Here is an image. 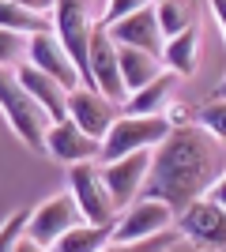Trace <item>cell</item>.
I'll return each instance as SVG.
<instances>
[{"label": "cell", "instance_id": "13", "mask_svg": "<svg viewBox=\"0 0 226 252\" xmlns=\"http://www.w3.org/2000/svg\"><path fill=\"white\" fill-rule=\"evenodd\" d=\"M27 64H34V68L45 72V75H53L65 91L83 87V83H79V72H75V64H72V57H68V49L61 45V38H57L53 31H49V34H31V42H27Z\"/></svg>", "mask_w": 226, "mask_h": 252}, {"label": "cell", "instance_id": "26", "mask_svg": "<svg viewBox=\"0 0 226 252\" xmlns=\"http://www.w3.org/2000/svg\"><path fill=\"white\" fill-rule=\"evenodd\" d=\"M159 0H109L106 15H102V27H109V23L125 19V15H132V11H143V8H155Z\"/></svg>", "mask_w": 226, "mask_h": 252}, {"label": "cell", "instance_id": "27", "mask_svg": "<svg viewBox=\"0 0 226 252\" xmlns=\"http://www.w3.org/2000/svg\"><path fill=\"white\" fill-rule=\"evenodd\" d=\"M207 200H211V203H219V207L226 211V173H223V177L215 181V185H211V192H207Z\"/></svg>", "mask_w": 226, "mask_h": 252}, {"label": "cell", "instance_id": "1", "mask_svg": "<svg viewBox=\"0 0 226 252\" xmlns=\"http://www.w3.org/2000/svg\"><path fill=\"white\" fill-rule=\"evenodd\" d=\"M223 173L226 158L211 132L196 125H173V132L151 151V173L140 200H159L173 207V215H181L189 203L204 200Z\"/></svg>", "mask_w": 226, "mask_h": 252}, {"label": "cell", "instance_id": "9", "mask_svg": "<svg viewBox=\"0 0 226 252\" xmlns=\"http://www.w3.org/2000/svg\"><path fill=\"white\" fill-rule=\"evenodd\" d=\"M117 117H121V105L109 102L106 94H98L91 87L68 91V121H72L79 132H87L91 139H106V132L113 128Z\"/></svg>", "mask_w": 226, "mask_h": 252}, {"label": "cell", "instance_id": "17", "mask_svg": "<svg viewBox=\"0 0 226 252\" xmlns=\"http://www.w3.org/2000/svg\"><path fill=\"white\" fill-rule=\"evenodd\" d=\"M117 61H121V79H125V91L136 94L140 87H147L151 79L162 75V61L151 57V53L129 49V45H117Z\"/></svg>", "mask_w": 226, "mask_h": 252}, {"label": "cell", "instance_id": "7", "mask_svg": "<svg viewBox=\"0 0 226 252\" xmlns=\"http://www.w3.org/2000/svg\"><path fill=\"white\" fill-rule=\"evenodd\" d=\"M68 189H72V200L79 203L87 222H117V207H113V196H109L106 181H102V169L95 162H79L68 173Z\"/></svg>", "mask_w": 226, "mask_h": 252}, {"label": "cell", "instance_id": "18", "mask_svg": "<svg viewBox=\"0 0 226 252\" xmlns=\"http://www.w3.org/2000/svg\"><path fill=\"white\" fill-rule=\"evenodd\" d=\"M113 226L117 222H79L53 245V252H102L113 241Z\"/></svg>", "mask_w": 226, "mask_h": 252}, {"label": "cell", "instance_id": "32", "mask_svg": "<svg viewBox=\"0 0 226 252\" xmlns=\"http://www.w3.org/2000/svg\"><path fill=\"white\" fill-rule=\"evenodd\" d=\"M215 98H226V79L219 83V91H215Z\"/></svg>", "mask_w": 226, "mask_h": 252}, {"label": "cell", "instance_id": "8", "mask_svg": "<svg viewBox=\"0 0 226 252\" xmlns=\"http://www.w3.org/2000/svg\"><path fill=\"white\" fill-rule=\"evenodd\" d=\"M177 233H181L185 241L200 245V249H219L226 252V211L219 207V203H211L204 196V200L189 203V207L177 215Z\"/></svg>", "mask_w": 226, "mask_h": 252}, {"label": "cell", "instance_id": "4", "mask_svg": "<svg viewBox=\"0 0 226 252\" xmlns=\"http://www.w3.org/2000/svg\"><path fill=\"white\" fill-rule=\"evenodd\" d=\"M173 132L170 117H125L121 113L113 121V128L102 139V162H117L125 155H136V151H155L162 139Z\"/></svg>", "mask_w": 226, "mask_h": 252}, {"label": "cell", "instance_id": "25", "mask_svg": "<svg viewBox=\"0 0 226 252\" xmlns=\"http://www.w3.org/2000/svg\"><path fill=\"white\" fill-rule=\"evenodd\" d=\"M177 237H181L177 230H166V233H159V237H151V241H136V245H106L102 252H170L173 245H177Z\"/></svg>", "mask_w": 226, "mask_h": 252}, {"label": "cell", "instance_id": "21", "mask_svg": "<svg viewBox=\"0 0 226 252\" xmlns=\"http://www.w3.org/2000/svg\"><path fill=\"white\" fill-rule=\"evenodd\" d=\"M0 27L4 31H15V34H49V15L42 11H31V8H19L11 0H0Z\"/></svg>", "mask_w": 226, "mask_h": 252}, {"label": "cell", "instance_id": "24", "mask_svg": "<svg viewBox=\"0 0 226 252\" xmlns=\"http://www.w3.org/2000/svg\"><path fill=\"white\" fill-rule=\"evenodd\" d=\"M27 219H31V211H15L0 222V252H15V245L27 237Z\"/></svg>", "mask_w": 226, "mask_h": 252}, {"label": "cell", "instance_id": "20", "mask_svg": "<svg viewBox=\"0 0 226 252\" xmlns=\"http://www.w3.org/2000/svg\"><path fill=\"white\" fill-rule=\"evenodd\" d=\"M155 15H159V27L166 34V42L177 38V34H185L189 27H196V4L193 0H159Z\"/></svg>", "mask_w": 226, "mask_h": 252}, {"label": "cell", "instance_id": "5", "mask_svg": "<svg viewBox=\"0 0 226 252\" xmlns=\"http://www.w3.org/2000/svg\"><path fill=\"white\" fill-rule=\"evenodd\" d=\"M83 219V211H79V203L72 200V192H65V196H53V200L38 203V207L31 211V219H27V237L38 245H45V249H53L61 237H65L68 230H75Z\"/></svg>", "mask_w": 226, "mask_h": 252}, {"label": "cell", "instance_id": "28", "mask_svg": "<svg viewBox=\"0 0 226 252\" xmlns=\"http://www.w3.org/2000/svg\"><path fill=\"white\" fill-rule=\"evenodd\" d=\"M11 4H19V8H31V11H42V15L53 8V0H11Z\"/></svg>", "mask_w": 226, "mask_h": 252}, {"label": "cell", "instance_id": "12", "mask_svg": "<svg viewBox=\"0 0 226 252\" xmlns=\"http://www.w3.org/2000/svg\"><path fill=\"white\" fill-rule=\"evenodd\" d=\"M106 34H109L117 45H129V49L151 53V57H159V61H162V53H166V34H162V27H159L155 8L132 11V15H125V19L109 23Z\"/></svg>", "mask_w": 226, "mask_h": 252}, {"label": "cell", "instance_id": "2", "mask_svg": "<svg viewBox=\"0 0 226 252\" xmlns=\"http://www.w3.org/2000/svg\"><path fill=\"white\" fill-rule=\"evenodd\" d=\"M0 113L8 117L11 132L34 151H45V136H49V117L31 94H27V87L19 83V75L11 72V68H0Z\"/></svg>", "mask_w": 226, "mask_h": 252}, {"label": "cell", "instance_id": "10", "mask_svg": "<svg viewBox=\"0 0 226 252\" xmlns=\"http://www.w3.org/2000/svg\"><path fill=\"white\" fill-rule=\"evenodd\" d=\"M91 87L98 94H106L109 102H125L129 91H125V79H121V61H117V42L106 34V27L98 23L95 34H91Z\"/></svg>", "mask_w": 226, "mask_h": 252}, {"label": "cell", "instance_id": "6", "mask_svg": "<svg viewBox=\"0 0 226 252\" xmlns=\"http://www.w3.org/2000/svg\"><path fill=\"white\" fill-rule=\"evenodd\" d=\"M173 222H177L173 207H166V203H159V200H136L132 207H125V215L117 219V226H113V241H109V245L151 241V237L166 233Z\"/></svg>", "mask_w": 226, "mask_h": 252}, {"label": "cell", "instance_id": "15", "mask_svg": "<svg viewBox=\"0 0 226 252\" xmlns=\"http://www.w3.org/2000/svg\"><path fill=\"white\" fill-rule=\"evenodd\" d=\"M15 75H19V83L27 87V94L42 105L45 117H49L53 125H57V121H68V91L57 83L53 75L38 72L34 64H19V68H15Z\"/></svg>", "mask_w": 226, "mask_h": 252}, {"label": "cell", "instance_id": "19", "mask_svg": "<svg viewBox=\"0 0 226 252\" xmlns=\"http://www.w3.org/2000/svg\"><path fill=\"white\" fill-rule=\"evenodd\" d=\"M162 64H170V72H177V75H193L196 72V64H200V23L166 42Z\"/></svg>", "mask_w": 226, "mask_h": 252}, {"label": "cell", "instance_id": "14", "mask_svg": "<svg viewBox=\"0 0 226 252\" xmlns=\"http://www.w3.org/2000/svg\"><path fill=\"white\" fill-rule=\"evenodd\" d=\"M45 147H49V155H53V158L68 162V166H79V162L102 158V139H91L87 132H79L72 121H57V125H49Z\"/></svg>", "mask_w": 226, "mask_h": 252}, {"label": "cell", "instance_id": "3", "mask_svg": "<svg viewBox=\"0 0 226 252\" xmlns=\"http://www.w3.org/2000/svg\"><path fill=\"white\" fill-rule=\"evenodd\" d=\"M53 34L61 38V45L72 57L79 83L91 87V34H95L91 0H53Z\"/></svg>", "mask_w": 226, "mask_h": 252}, {"label": "cell", "instance_id": "29", "mask_svg": "<svg viewBox=\"0 0 226 252\" xmlns=\"http://www.w3.org/2000/svg\"><path fill=\"white\" fill-rule=\"evenodd\" d=\"M211 11H215L219 27H223V38H226V0H211Z\"/></svg>", "mask_w": 226, "mask_h": 252}, {"label": "cell", "instance_id": "22", "mask_svg": "<svg viewBox=\"0 0 226 252\" xmlns=\"http://www.w3.org/2000/svg\"><path fill=\"white\" fill-rule=\"evenodd\" d=\"M196 125L204 132H211L219 143H226V98H211L207 105H200L196 109Z\"/></svg>", "mask_w": 226, "mask_h": 252}, {"label": "cell", "instance_id": "11", "mask_svg": "<svg viewBox=\"0 0 226 252\" xmlns=\"http://www.w3.org/2000/svg\"><path fill=\"white\" fill-rule=\"evenodd\" d=\"M147 173H151V151H136V155H125L117 162H106L102 181L113 196V207H132L136 196L143 192Z\"/></svg>", "mask_w": 226, "mask_h": 252}, {"label": "cell", "instance_id": "30", "mask_svg": "<svg viewBox=\"0 0 226 252\" xmlns=\"http://www.w3.org/2000/svg\"><path fill=\"white\" fill-rule=\"evenodd\" d=\"M15 252H53V249H45V245H38V241H31V237H23L19 245H15Z\"/></svg>", "mask_w": 226, "mask_h": 252}, {"label": "cell", "instance_id": "23", "mask_svg": "<svg viewBox=\"0 0 226 252\" xmlns=\"http://www.w3.org/2000/svg\"><path fill=\"white\" fill-rule=\"evenodd\" d=\"M27 34H15V31H4L0 27V68H19L23 61H27Z\"/></svg>", "mask_w": 226, "mask_h": 252}, {"label": "cell", "instance_id": "31", "mask_svg": "<svg viewBox=\"0 0 226 252\" xmlns=\"http://www.w3.org/2000/svg\"><path fill=\"white\" fill-rule=\"evenodd\" d=\"M170 252H219V249H200V245H193V241H177Z\"/></svg>", "mask_w": 226, "mask_h": 252}, {"label": "cell", "instance_id": "16", "mask_svg": "<svg viewBox=\"0 0 226 252\" xmlns=\"http://www.w3.org/2000/svg\"><path fill=\"white\" fill-rule=\"evenodd\" d=\"M173 87H177V72H162L159 79H151L147 87H140L136 94L125 98V102H121V113L125 117H166Z\"/></svg>", "mask_w": 226, "mask_h": 252}]
</instances>
